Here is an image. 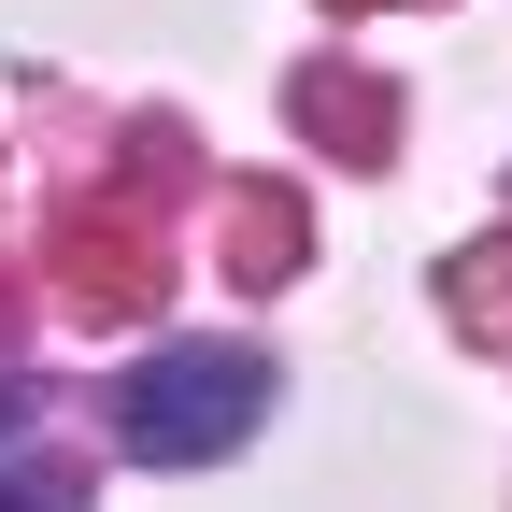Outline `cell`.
Listing matches in <instances>:
<instances>
[{
	"mask_svg": "<svg viewBox=\"0 0 512 512\" xmlns=\"http://www.w3.org/2000/svg\"><path fill=\"white\" fill-rule=\"evenodd\" d=\"M256 413H271V356H242V342H157L143 370H128V399H114V441L143 470H214L256 441Z\"/></svg>",
	"mask_w": 512,
	"mask_h": 512,
	"instance_id": "cell-1",
	"label": "cell"
},
{
	"mask_svg": "<svg viewBox=\"0 0 512 512\" xmlns=\"http://www.w3.org/2000/svg\"><path fill=\"white\" fill-rule=\"evenodd\" d=\"M0 512H86V484L57 456H15V470H0Z\"/></svg>",
	"mask_w": 512,
	"mask_h": 512,
	"instance_id": "cell-2",
	"label": "cell"
}]
</instances>
